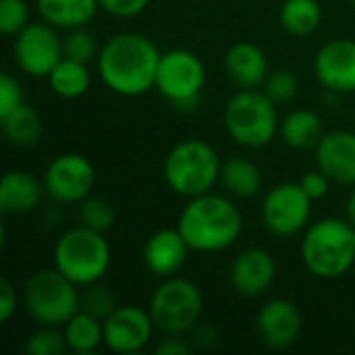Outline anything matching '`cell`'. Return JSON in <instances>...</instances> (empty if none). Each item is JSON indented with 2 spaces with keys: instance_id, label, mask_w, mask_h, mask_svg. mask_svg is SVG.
<instances>
[{
  "instance_id": "d6a6232c",
  "label": "cell",
  "mask_w": 355,
  "mask_h": 355,
  "mask_svg": "<svg viewBox=\"0 0 355 355\" xmlns=\"http://www.w3.org/2000/svg\"><path fill=\"white\" fill-rule=\"evenodd\" d=\"M29 23V4L25 0H0V31L4 35L15 37Z\"/></svg>"
},
{
  "instance_id": "8fae6325",
  "label": "cell",
  "mask_w": 355,
  "mask_h": 355,
  "mask_svg": "<svg viewBox=\"0 0 355 355\" xmlns=\"http://www.w3.org/2000/svg\"><path fill=\"white\" fill-rule=\"evenodd\" d=\"M46 196L56 204H81L96 187V168L83 154H58L42 175Z\"/></svg>"
},
{
  "instance_id": "cb8c5ba5",
  "label": "cell",
  "mask_w": 355,
  "mask_h": 355,
  "mask_svg": "<svg viewBox=\"0 0 355 355\" xmlns=\"http://www.w3.org/2000/svg\"><path fill=\"white\" fill-rule=\"evenodd\" d=\"M0 127H2V135L6 137V141L17 148L35 146L44 131L40 112L27 102L21 104L17 110L0 116Z\"/></svg>"
},
{
  "instance_id": "1f68e13d",
  "label": "cell",
  "mask_w": 355,
  "mask_h": 355,
  "mask_svg": "<svg viewBox=\"0 0 355 355\" xmlns=\"http://www.w3.org/2000/svg\"><path fill=\"white\" fill-rule=\"evenodd\" d=\"M264 92L277 106L289 104L300 94V79L291 69H277V71L268 73V77L264 81Z\"/></svg>"
},
{
  "instance_id": "ac0fdd59",
  "label": "cell",
  "mask_w": 355,
  "mask_h": 355,
  "mask_svg": "<svg viewBox=\"0 0 355 355\" xmlns=\"http://www.w3.org/2000/svg\"><path fill=\"white\" fill-rule=\"evenodd\" d=\"M316 152V166L331 177L333 183L355 185V131L335 129L322 135Z\"/></svg>"
},
{
  "instance_id": "f35d334b",
  "label": "cell",
  "mask_w": 355,
  "mask_h": 355,
  "mask_svg": "<svg viewBox=\"0 0 355 355\" xmlns=\"http://www.w3.org/2000/svg\"><path fill=\"white\" fill-rule=\"evenodd\" d=\"M345 218L355 227V185L347 196V202H345Z\"/></svg>"
},
{
  "instance_id": "f546056e",
  "label": "cell",
  "mask_w": 355,
  "mask_h": 355,
  "mask_svg": "<svg viewBox=\"0 0 355 355\" xmlns=\"http://www.w3.org/2000/svg\"><path fill=\"white\" fill-rule=\"evenodd\" d=\"M100 48L102 46H98L96 35L87 27L69 29L67 35L62 37V52H64V56L73 58V60H79V62H85V64H89L92 60H98Z\"/></svg>"
},
{
  "instance_id": "44dd1931",
  "label": "cell",
  "mask_w": 355,
  "mask_h": 355,
  "mask_svg": "<svg viewBox=\"0 0 355 355\" xmlns=\"http://www.w3.org/2000/svg\"><path fill=\"white\" fill-rule=\"evenodd\" d=\"M35 8L42 21L56 29L87 27V23L100 10L98 0H35Z\"/></svg>"
},
{
  "instance_id": "74e56055",
  "label": "cell",
  "mask_w": 355,
  "mask_h": 355,
  "mask_svg": "<svg viewBox=\"0 0 355 355\" xmlns=\"http://www.w3.org/2000/svg\"><path fill=\"white\" fill-rule=\"evenodd\" d=\"M191 352L193 347L181 335H164V339H160L156 345L158 355H189Z\"/></svg>"
},
{
  "instance_id": "ab89813d",
  "label": "cell",
  "mask_w": 355,
  "mask_h": 355,
  "mask_svg": "<svg viewBox=\"0 0 355 355\" xmlns=\"http://www.w3.org/2000/svg\"><path fill=\"white\" fill-rule=\"evenodd\" d=\"M349 2H354V4H355V0H349Z\"/></svg>"
},
{
  "instance_id": "3957f363",
  "label": "cell",
  "mask_w": 355,
  "mask_h": 355,
  "mask_svg": "<svg viewBox=\"0 0 355 355\" xmlns=\"http://www.w3.org/2000/svg\"><path fill=\"white\" fill-rule=\"evenodd\" d=\"M302 262L322 281L345 277L355 264V227L347 218L310 223L302 237Z\"/></svg>"
},
{
  "instance_id": "836d02e7",
  "label": "cell",
  "mask_w": 355,
  "mask_h": 355,
  "mask_svg": "<svg viewBox=\"0 0 355 355\" xmlns=\"http://www.w3.org/2000/svg\"><path fill=\"white\" fill-rule=\"evenodd\" d=\"M21 104H25V96H23V87L19 79L12 77L10 73H2L0 75V116L17 110Z\"/></svg>"
},
{
  "instance_id": "8992f818",
  "label": "cell",
  "mask_w": 355,
  "mask_h": 355,
  "mask_svg": "<svg viewBox=\"0 0 355 355\" xmlns=\"http://www.w3.org/2000/svg\"><path fill=\"white\" fill-rule=\"evenodd\" d=\"M52 262L69 281L77 287H85L106 277L112 262V250L104 233L77 225L56 239Z\"/></svg>"
},
{
  "instance_id": "2e32d148",
  "label": "cell",
  "mask_w": 355,
  "mask_h": 355,
  "mask_svg": "<svg viewBox=\"0 0 355 355\" xmlns=\"http://www.w3.org/2000/svg\"><path fill=\"white\" fill-rule=\"evenodd\" d=\"M314 73L322 87L333 94L355 92V40L327 42L314 56Z\"/></svg>"
},
{
  "instance_id": "5bb4252c",
  "label": "cell",
  "mask_w": 355,
  "mask_h": 355,
  "mask_svg": "<svg viewBox=\"0 0 355 355\" xmlns=\"http://www.w3.org/2000/svg\"><path fill=\"white\" fill-rule=\"evenodd\" d=\"M256 333L266 347L289 349L304 333V314L291 300H270L256 314Z\"/></svg>"
},
{
  "instance_id": "7c38bea8",
  "label": "cell",
  "mask_w": 355,
  "mask_h": 355,
  "mask_svg": "<svg viewBox=\"0 0 355 355\" xmlns=\"http://www.w3.org/2000/svg\"><path fill=\"white\" fill-rule=\"evenodd\" d=\"M12 56L17 67L25 75L46 79L50 71L58 64V60L64 56L62 37L58 35V29L46 21L29 23L15 35Z\"/></svg>"
},
{
  "instance_id": "ffe728a7",
  "label": "cell",
  "mask_w": 355,
  "mask_h": 355,
  "mask_svg": "<svg viewBox=\"0 0 355 355\" xmlns=\"http://www.w3.org/2000/svg\"><path fill=\"white\" fill-rule=\"evenodd\" d=\"M46 196L42 179L27 171H8L0 181V210L2 214H29Z\"/></svg>"
},
{
  "instance_id": "603a6c76",
  "label": "cell",
  "mask_w": 355,
  "mask_h": 355,
  "mask_svg": "<svg viewBox=\"0 0 355 355\" xmlns=\"http://www.w3.org/2000/svg\"><path fill=\"white\" fill-rule=\"evenodd\" d=\"M279 135L291 150H312L324 135L322 119L310 108H295L281 121Z\"/></svg>"
},
{
  "instance_id": "277c9868",
  "label": "cell",
  "mask_w": 355,
  "mask_h": 355,
  "mask_svg": "<svg viewBox=\"0 0 355 355\" xmlns=\"http://www.w3.org/2000/svg\"><path fill=\"white\" fill-rule=\"evenodd\" d=\"M223 160L218 152L204 139H181L175 144L162 164L168 189L185 200L208 193L220 183Z\"/></svg>"
},
{
  "instance_id": "30bf717a",
  "label": "cell",
  "mask_w": 355,
  "mask_h": 355,
  "mask_svg": "<svg viewBox=\"0 0 355 355\" xmlns=\"http://www.w3.org/2000/svg\"><path fill=\"white\" fill-rule=\"evenodd\" d=\"M312 204L300 183H279L262 200V223L275 237H295L310 227Z\"/></svg>"
},
{
  "instance_id": "d6986e66",
  "label": "cell",
  "mask_w": 355,
  "mask_h": 355,
  "mask_svg": "<svg viewBox=\"0 0 355 355\" xmlns=\"http://www.w3.org/2000/svg\"><path fill=\"white\" fill-rule=\"evenodd\" d=\"M225 73L239 89L262 87L268 77V58L264 50L252 42H237L225 54Z\"/></svg>"
},
{
  "instance_id": "7402d4cb",
  "label": "cell",
  "mask_w": 355,
  "mask_h": 355,
  "mask_svg": "<svg viewBox=\"0 0 355 355\" xmlns=\"http://www.w3.org/2000/svg\"><path fill=\"white\" fill-rule=\"evenodd\" d=\"M220 185L225 187L227 196L237 200H250L264 189V175L254 160L243 156H233L223 162Z\"/></svg>"
},
{
  "instance_id": "484cf974",
  "label": "cell",
  "mask_w": 355,
  "mask_h": 355,
  "mask_svg": "<svg viewBox=\"0 0 355 355\" xmlns=\"http://www.w3.org/2000/svg\"><path fill=\"white\" fill-rule=\"evenodd\" d=\"M62 333L73 354H96L104 345V322L81 310L64 322Z\"/></svg>"
},
{
  "instance_id": "e575fe53",
  "label": "cell",
  "mask_w": 355,
  "mask_h": 355,
  "mask_svg": "<svg viewBox=\"0 0 355 355\" xmlns=\"http://www.w3.org/2000/svg\"><path fill=\"white\" fill-rule=\"evenodd\" d=\"M100 2V8L112 17H119V19H131V17H137L141 15L150 0H98Z\"/></svg>"
},
{
  "instance_id": "ba28073f",
  "label": "cell",
  "mask_w": 355,
  "mask_h": 355,
  "mask_svg": "<svg viewBox=\"0 0 355 355\" xmlns=\"http://www.w3.org/2000/svg\"><path fill=\"white\" fill-rule=\"evenodd\" d=\"M148 312L154 327L162 335H187L191 333L204 314V293L202 289L183 277L162 279L160 285L150 295Z\"/></svg>"
},
{
  "instance_id": "4316f807",
  "label": "cell",
  "mask_w": 355,
  "mask_h": 355,
  "mask_svg": "<svg viewBox=\"0 0 355 355\" xmlns=\"http://www.w3.org/2000/svg\"><path fill=\"white\" fill-rule=\"evenodd\" d=\"M279 23L291 35H312L322 23V6L318 0H285L279 10Z\"/></svg>"
},
{
  "instance_id": "9c48e42d",
  "label": "cell",
  "mask_w": 355,
  "mask_h": 355,
  "mask_svg": "<svg viewBox=\"0 0 355 355\" xmlns=\"http://www.w3.org/2000/svg\"><path fill=\"white\" fill-rule=\"evenodd\" d=\"M206 85V67L202 58L185 48L162 52L154 89L181 112L198 108Z\"/></svg>"
},
{
  "instance_id": "e0dca14e",
  "label": "cell",
  "mask_w": 355,
  "mask_h": 355,
  "mask_svg": "<svg viewBox=\"0 0 355 355\" xmlns=\"http://www.w3.org/2000/svg\"><path fill=\"white\" fill-rule=\"evenodd\" d=\"M189 243L181 235V231L175 229H160L148 237L141 250L144 266L158 279L177 277L189 258Z\"/></svg>"
},
{
  "instance_id": "6da1fadb",
  "label": "cell",
  "mask_w": 355,
  "mask_h": 355,
  "mask_svg": "<svg viewBox=\"0 0 355 355\" xmlns=\"http://www.w3.org/2000/svg\"><path fill=\"white\" fill-rule=\"evenodd\" d=\"M162 52L144 33L123 31L108 37L98 54L102 83L125 98H137L154 89Z\"/></svg>"
},
{
  "instance_id": "83f0119b",
  "label": "cell",
  "mask_w": 355,
  "mask_h": 355,
  "mask_svg": "<svg viewBox=\"0 0 355 355\" xmlns=\"http://www.w3.org/2000/svg\"><path fill=\"white\" fill-rule=\"evenodd\" d=\"M77 218L79 225L98 233H106L116 223V210L110 200L102 196H87L81 204H77Z\"/></svg>"
},
{
  "instance_id": "5b68a950",
  "label": "cell",
  "mask_w": 355,
  "mask_h": 355,
  "mask_svg": "<svg viewBox=\"0 0 355 355\" xmlns=\"http://www.w3.org/2000/svg\"><path fill=\"white\" fill-rule=\"evenodd\" d=\"M227 135L241 148L258 150L275 141L281 129L277 104L262 89L235 92L223 110Z\"/></svg>"
},
{
  "instance_id": "d4e9b609",
  "label": "cell",
  "mask_w": 355,
  "mask_h": 355,
  "mask_svg": "<svg viewBox=\"0 0 355 355\" xmlns=\"http://www.w3.org/2000/svg\"><path fill=\"white\" fill-rule=\"evenodd\" d=\"M46 79H48L50 89L58 98H64V100L81 98L92 85V73H89L87 64L67 58V56H62L58 60V64L50 71V75Z\"/></svg>"
},
{
  "instance_id": "4fadbf2b",
  "label": "cell",
  "mask_w": 355,
  "mask_h": 355,
  "mask_svg": "<svg viewBox=\"0 0 355 355\" xmlns=\"http://www.w3.org/2000/svg\"><path fill=\"white\" fill-rule=\"evenodd\" d=\"M154 331L148 308L125 304L104 320V347L112 354H137L150 345Z\"/></svg>"
},
{
  "instance_id": "d590c367",
  "label": "cell",
  "mask_w": 355,
  "mask_h": 355,
  "mask_svg": "<svg viewBox=\"0 0 355 355\" xmlns=\"http://www.w3.org/2000/svg\"><path fill=\"white\" fill-rule=\"evenodd\" d=\"M331 183H333L331 177H329L327 173H322L320 168L310 171V173H306V175L300 179L302 189L308 193V198H310L312 202H318V200L327 198V193H329V189H331Z\"/></svg>"
},
{
  "instance_id": "4dcf8cb0",
  "label": "cell",
  "mask_w": 355,
  "mask_h": 355,
  "mask_svg": "<svg viewBox=\"0 0 355 355\" xmlns=\"http://www.w3.org/2000/svg\"><path fill=\"white\" fill-rule=\"evenodd\" d=\"M27 355H62L69 352L62 327H37L23 345Z\"/></svg>"
},
{
  "instance_id": "f1b7e54d",
  "label": "cell",
  "mask_w": 355,
  "mask_h": 355,
  "mask_svg": "<svg viewBox=\"0 0 355 355\" xmlns=\"http://www.w3.org/2000/svg\"><path fill=\"white\" fill-rule=\"evenodd\" d=\"M116 308H119V304H116L114 293L102 281L81 287V300H79L81 312L104 322Z\"/></svg>"
},
{
  "instance_id": "52a82bcc",
  "label": "cell",
  "mask_w": 355,
  "mask_h": 355,
  "mask_svg": "<svg viewBox=\"0 0 355 355\" xmlns=\"http://www.w3.org/2000/svg\"><path fill=\"white\" fill-rule=\"evenodd\" d=\"M81 287L69 281L60 270H35L23 287V306L37 327H64L79 312Z\"/></svg>"
},
{
  "instance_id": "7a4b0ae2",
  "label": "cell",
  "mask_w": 355,
  "mask_h": 355,
  "mask_svg": "<svg viewBox=\"0 0 355 355\" xmlns=\"http://www.w3.org/2000/svg\"><path fill=\"white\" fill-rule=\"evenodd\" d=\"M177 229L191 252L216 254L229 250L239 239L243 216L231 196L208 191L187 200L179 214Z\"/></svg>"
},
{
  "instance_id": "9a60e30c",
  "label": "cell",
  "mask_w": 355,
  "mask_h": 355,
  "mask_svg": "<svg viewBox=\"0 0 355 355\" xmlns=\"http://www.w3.org/2000/svg\"><path fill=\"white\" fill-rule=\"evenodd\" d=\"M277 281V262L264 248L241 250L229 266V283L241 297H262Z\"/></svg>"
},
{
  "instance_id": "8d00e7d4",
  "label": "cell",
  "mask_w": 355,
  "mask_h": 355,
  "mask_svg": "<svg viewBox=\"0 0 355 355\" xmlns=\"http://www.w3.org/2000/svg\"><path fill=\"white\" fill-rule=\"evenodd\" d=\"M17 308H19V293L8 279H2L0 281V322L8 324L10 318L17 314Z\"/></svg>"
}]
</instances>
